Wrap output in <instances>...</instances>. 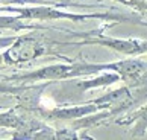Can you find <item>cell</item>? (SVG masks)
<instances>
[{"mask_svg": "<svg viewBox=\"0 0 147 140\" xmlns=\"http://www.w3.org/2000/svg\"><path fill=\"white\" fill-rule=\"evenodd\" d=\"M9 43H12V38H0V46H6Z\"/></svg>", "mask_w": 147, "mask_h": 140, "instance_id": "30bf717a", "label": "cell"}, {"mask_svg": "<svg viewBox=\"0 0 147 140\" xmlns=\"http://www.w3.org/2000/svg\"><path fill=\"white\" fill-rule=\"evenodd\" d=\"M0 61H2V56H0Z\"/></svg>", "mask_w": 147, "mask_h": 140, "instance_id": "8fae6325", "label": "cell"}, {"mask_svg": "<svg viewBox=\"0 0 147 140\" xmlns=\"http://www.w3.org/2000/svg\"><path fill=\"white\" fill-rule=\"evenodd\" d=\"M94 104H105L102 107H114V108H121V107H127L130 104V94L127 90H118V91H114V93L106 94L105 98L102 99H97Z\"/></svg>", "mask_w": 147, "mask_h": 140, "instance_id": "277c9868", "label": "cell"}, {"mask_svg": "<svg viewBox=\"0 0 147 140\" xmlns=\"http://www.w3.org/2000/svg\"><path fill=\"white\" fill-rule=\"evenodd\" d=\"M9 9H11V11H18L21 17L36 18V20H47V18H84V17H78V15L59 12V11L52 9V8H30V9H15V8H9Z\"/></svg>", "mask_w": 147, "mask_h": 140, "instance_id": "3957f363", "label": "cell"}, {"mask_svg": "<svg viewBox=\"0 0 147 140\" xmlns=\"http://www.w3.org/2000/svg\"><path fill=\"white\" fill-rule=\"evenodd\" d=\"M42 52H44V46L41 43H38L32 37H21V38L15 41V44L9 47L3 56L6 63L15 64V63L34 60L38 55H41Z\"/></svg>", "mask_w": 147, "mask_h": 140, "instance_id": "6da1fadb", "label": "cell"}, {"mask_svg": "<svg viewBox=\"0 0 147 140\" xmlns=\"http://www.w3.org/2000/svg\"><path fill=\"white\" fill-rule=\"evenodd\" d=\"M0 26L2 28H12V29L24 28V24H21L18 18H12V17H0Z\"/></svg>", "mask_w": 147, "mask_h": 140, "instance_id": "ba28073f", "label": "cell"}, {"mask_svg": "<svg viewBox=\"0 0 147 140\" xmlns=\"http://www.w3.org/2000/svg\"><path fill=\"white\" fill-rule=\"evenodd\" d=\"M79 73H85L80 67H70V66H50V67H44L40 69L34 73L24 75L20 76L18 79H32V81H47V79H62V78H68V76H74Z\"/></svg>", "mask_w": 147, "mask_h": 140, "instance_id": "7a4b0ae2", "label": "cell"}, {"mask_svg": "<svg viewBox=\"0 0 147 140\" xmlns=\"http://www.w3.org/2000/svg\"><path fill=\"white\" fill-rule=\"evenodd\" d=\"M0 91H11V93H20V88H14V87H2L0 85Z\"/></svg>", "mask_w": 147, "mask_h": 140, "instance_id": "9c48e42d", "label": "cell"}, {"mask_svg": "<svg viewBox=\"0 0 147 140\" xmlns=\"http://www.w3.org/2000/svg\"><path fill=\"white\" fill-rule=\"evenodd\" d=\"M97 43L100 44H105V46H109L112 49H117L120 52H124V53H137L144 50V46L138 44L135 41H123V40H112V38H100L97 40Z\"/></svg>", "mask_w": 147, "mask_h": 140, "instance_id": "5b68a950", "label": "cell"}, {"mask_svg": "<svg viewBox=\"0 0 147 140\" xmlns=\"http://www.w3.org/2000/svg\"><path fill=\"white\" fill-rule=\"evenodd\" d=\"M23 120L14 113H6V114H0V126H12V128H20L23 126Z\"/></svg>", "mask_w": 147, "mask_h": 140, "instance_id": "52a82bcc", "label": "cell"}, {"mask_svg": "<svg viewBox=\"0 0 147 140\" xmlns=\"http://www.w3.org/2000/svg\"><path fill=\"white\" fill-rule=\"evenodd\" d=\"M96 110L94 105H86V107H74V108H62L55 110L49 113L50 117H59V119H71V117H84Z\"/></svg>", "mask_w": 147, "mask_h": 140, "instance_id": "8992f818", "label": "cell"}]
</instances>
